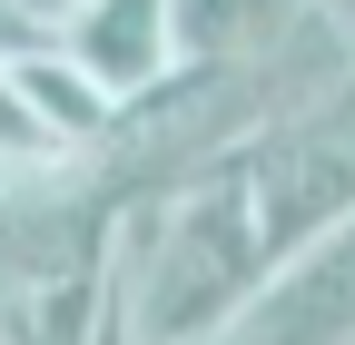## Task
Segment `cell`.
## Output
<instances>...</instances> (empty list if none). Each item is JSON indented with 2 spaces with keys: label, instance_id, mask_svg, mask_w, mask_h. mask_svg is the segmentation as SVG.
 Listing matches in <instances>:
<instances>
[{
  "label": "cell",
  "instance_id": "1",
  "mask_svg": "<svg viewBox=\"0 0 355 345\" xmlns=\"http://www.w3.org/2000/svg\"><path fill=\"white\" fill-rule=\"evenodd\" d=\"M237 168H247V197H257L266 237H277V256L306 247L316 227H336L355 207V60L336 79H316L306 99H286L237 148Z\"/></svg>",
  "mask_w": 355,
  "mask_h": 345
},
{
  "label": "cell",
  "instance_id": "2",
  "mask_svg": "<svg viewBox=\"0 0 355 345\" xmlns=\"http://www.w3.org/2000/svg\"><path fill=\"white\" fill-rule=\"evenodd\" d=\"M207 345H355V207L306 247H286L266 267V286Z\"/></svg>",
  "mask_w": 355,
  "mask_h": 345
},
{
  "label": "cell",
  "instance_id": "3",
  "mask_svg": "<svg viewBox=\"0 0 355 345\" xmlns=\"http://www.w3.org/2000/svg\"><path fill=\"white\" fill-rule=\"evenodd\" d=\"M50 39H60V60H79L128 109V99H148L178 69V0H79Z\"/></svg>",
  "mask_w": 355,
  "mask_h": 345
},
{
  "label": "cell",
  "instance_id": "4",
  "mask_svg": "<svg viewBox=\"0 0 355 345\" xmlns=\"http://www.w3.org/2000/svg\"><path fill=\"white\" fill-rule=\"evenodd\" d=\"M306 0H178V60H266L286 50Z\"/></svg>",
  "mask_w": 355,
  "mask_h": 345
},
{
  "label": "cell",
  "instance_id": "5",
  "mask_svg": "<svg viewBox=\"0 0 355 345\" xmlns=\"http://www.w3.org/2000/svg\"><path fill=\"white\" fill-rule=\"evenodd\" d=\"M79 168H89V148H69L40 118V99L10 79V50H0V197H40V188L79 178Z\"/></svg>",
  "mask_w": 355,
  "mask_h": 345
},
{
  "label": "cell",
  "instance_id": "6",
  "mask_svg": "<svg viewBox=\"0 0 355 345\" xmlns=\"http://www.w3.org/2000/svg\"><path fill=\"white\" fill-rule=\"evenodd\" d=\"M10 10H20V20H30V30H40V39H50V30H60V20H69V10H79V0H10Z\"/></svg>",
  "mask_w": 355,
  "mask_h": 345
},
{
  "label": "cell",
  "instance_id": "7",
  "mask_svg": "<svg viewBox=\"0 0 355 345\" xmlns=\"http://www.w3.org/2000/svg\"><path fill=\"white\" fill-rule=\"evenodd\" d=\"M20 39H40V30H30V20L10 10V0H0V50H20Z\"/></svg>",
  "mask_w": 355,
  "mask_h": 345
},
{
  "label": "cell",
  "instance_id": "8",
  "mask_svg": "<svg viewBox=\"0 0 355 345\" xmlns=\"http://www.w3.org/2000/svg\"><path fill=\"white\" fill-rule=\"evenodd\" d=\"M306 10H316V20H336V30L355 39V0H306Z\"/></svg>",
  "mask_w": 355,
  "mask_h": 345
}]
</instances>
